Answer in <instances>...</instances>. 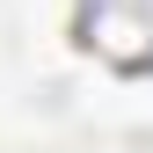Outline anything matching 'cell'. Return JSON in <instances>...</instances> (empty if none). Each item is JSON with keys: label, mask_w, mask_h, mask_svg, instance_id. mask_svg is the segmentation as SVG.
I'll return each mask as SVG.
<instances>
[{"label": "cell", "mask_w": 153, "mask_h": 153, "mask_svg": "<svg viewBox=\"0 0 153 153\" xmlns=\"http://www.w3.org/2000/svg\"><path fill=\"white\" fill-rule=\"evenodd\" d=\"M7 153H15V146H7Z\"/></svg>", "instance_id": "cell-1"}]
</instances>
